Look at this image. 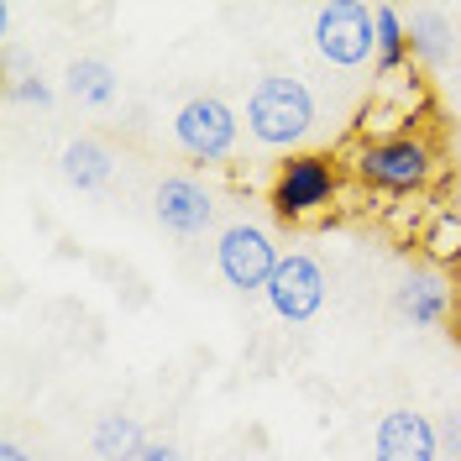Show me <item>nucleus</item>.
<instances>
[{
    "mask_svg": "<svg viewBox=\"0 0 461 461\" xmlns=\"http://www.w3.org/2000/svg\"><path fill=\"white\" fill-rule=\"evenodd\" d=\"M115 173V158L105 142H95V137H74V142L63 147V178L74 184V189H100L105 178Z\"/></svg>",
    "mask_w": 461,
    "mask_h": 461,
    "instance_id": "nucleus-12",
    "label": "nucleus"
},
{
    "mask_svg": "<svg viewBox=\"0 0 461 461\" xmlns=\"http://www.w3.org/2000/svg\"><path fill=\"white\" fill-rule=\"evenodd\" d=\"M373 27H377V68L393 74L409 58V22L399 5H373Z\"/></svg>",
    "mask_w": 461,
    "mask_h": 461,
    "instance_id": "nucleus-14",
    "label": "nucleus"
},
{
    "mask_svg": "<svg viewBox=\"0 0 461 461\" xmlns=\"http://www.w3.org/2000/svg\"><path fill=\"white\" fill-rule=\"evenodd\" d=\"M215 262H221V278L230 288H241V294H267L273 284V273H278V247H273V236L252 221H236V226L221 230V247H215Z\"/></svg>",
    "mask_w": 461,
    "mask_h": 461,
    "instance_id": "nucleus-5",
    "label": "nucleus"
},
{
    "mask_svg": "<svg viewBox=\"0 0 461 461\" xmlns=\"http://www.w3.org/2000/svg\"><path fill=\"white\" fill-rule=\"evenodd\" d=\"M409 48H414V58H425V63H446L451 58V22L440 11H414Z\"/></svg>",
    "mask_w": 461,
    "mask_h": 461,
    "instance_id": "nucleus-15",
    "label": "nucleus"
},
{
    "mask_svg": "<svg viewBox=\"0 0 461 461\" xmlns=\"http://www.w3.org/2000/svg\"><path fill=\"white\" fill-rule=\"evenodd\" d=\"M430 252H435V258H456V252H461V221L440 215V226L430 230Z\"/></svg>",
    "mask_w": 461,
    "mask_h": 461,
    "instance_id": "nucleus-16",
    "label": "nucleus"
},
{
    "mask_svg": "<svg viewBox=\"0 0 461 461\" xmlns=\"http://www.w3.org/2000/svg\"><path fill=\"white\" fill-rule=\"evenodd\" d=\"M0 461H37V456H27V446H16V440H5V446H0Z\"/></svg>",
    "mask_w": 461,
    "mask_h": 461,
    "instance_id": "nucleus-20",
    "label": "nucleus"
},
{
    "mask_svg": "<svg viewBox=\"0 0 461 461\" xmlns=\"http://www.w3.org/2000/svg\"><path fill=\"white\" fill-rule=\"evenodd\" d=\"M89 446H95V456H100V461H137V456H142V446H147V435H142V425H137V414L111 409V414H100V420H95Z\"/></svg>",
    "mask_w": 461,
    "mask_h": 461,
    "instance_id": "nucleus-11",
    "label": "nucleus"
},
{
    "mask_svg": "<svg viewBox=\"0 0 461 461\" xmlns=\"http://www.w3.org/2000/svg\"><path fill=\"white\" fill-rule=\"evenodd\" d=\"M330 194H336L330 158H315V152L288 158L278 168V178H273V215L278 221H304V215H315L320 204H330Z\"/></svg>",
    "mask_w": 461,
    "mask_h": 461,
    "instance_id": "nucleus-6",
    "label": "nucleus"
},
{
    "mask_svg": "<svg viewBox=\"0 0 461 461\" xmlns=\"http://www.w3.org/2000/svg\"><path fill=\"white\" fill-rule=\"evenodd\" d=\"M435 430H440V451H451V456H461V420H456V414H446V420H440Z\"/></svg>",
    "mask_w": 461,
    "mask_h": 461,
    "instance_id": "nucleus-18",
    "label": "nucleus"
},
{
    "mask_svg": "<svg viewBox=\"0 0 461 461\" xmlns=\"http://www.w3.org/2000/svg\"><path fill=\"white\" fill-rule=\"evenodd\" d=\"M357 173H362V184H373L383 194H414L430 184L435 152L420 137H377L357 152Z\"/></svg>",
    "mask_w": 461,
    "mask_h": 461,
    "instance_id": "nucleus-2",
    "label": "nucleus"
},
{
    "mask_svg": "<svg viewBox=\"0 0 461 461\" xmlns=\"http://www.w3.org/2000/svg\"><path fill=\"white\" fill-rule=\"evenodd\" d=\"M16 100H27V105H53V89L42 85V79H22V85H16Z\"/></svg>",
    "mask_w": 461,
    "mask_h": 461,
    "instance_id": "nucleus-17",
    "label": "nucleus"
},
{
    "mask_svg": "<svg viewBox=\"0 0 461 461\" xmlns=\"http://www.w3.org/2000/svg\"><path fill=\"white\" fill-rule=\"evenodd\" d=\"M315 126V95L294 74H267L247 95V131L262 147H294Z\"/></svg>",
    "mask_w": 461,
    "mask_h": 461,
    "instance_id": "nucleus-1",
    "label": "nucleus"
},
{
    "mask_svg": "<svg viewBox=\"0 0 461 461\" xmlns=\"http://www.w3.org/2000/svg\"><path fill=\"white\" fill-rule=\"evenodd\" d=\"M152 210H158L163 230H173V236H200V230L215 221V200H210V189H204L200 178H189V173L163 178L158 194H152Z\"/></svg>",
    "mask_w": 461,
    "mask_h": 461,
    "instance_id": "nucleus-9",
    "label": "nucleus"
},
{
    "mask_svg": "<svg viewBox=\"0 0 461 461\" xmlns=\"http://www.w3.org/2000/svg\"><path fill=\"white\" fill-rule=\"evenodd\" d=\"M315 53L336 68H362L367 58H377V27L373 5L362 0H330L315 11Z\"/></svg>",
    "mask_w": 461,
    "mask_h": 461,
    "instance_id": "nucleus-3",
    "label": "nucleus"
},
{
    "mask_svg": "<svg viewBox=\"0 0 461 461\" xmlns=\"http://www.w3.org/2000/svg\"><path fill=\"white\" fill-rule=\"evenodd\" d=\"M377 461H440V430L420 409H388L373 430Z\"/></svg>",
    "mask_w": 461,
    "mask_h": 461,
    "instance_id": "nucleus-8",
    "label": "nucleus"
},
{
    "mask_svg": "<svg viewBox=\"0 0 461 461\" xmlns=\"http://www.w3.org/2000/svg\"><path fill=\"white\" fill-rule=\"evenodd\" d=\"M393 304H399L403 320L414 325H440L451 315V284L435 273V267H414L399 288H393Z\"/></svg>",
    "mask_w": 461,
    "mask_h": 461,
    "instance_id": "nucleus-10",
    "label": "nucleus"
},
{
    "mask_svg": "<svg viewBox=\"0 0 461 461\" xmlns=\"http://www.w3.org/2000/svg\"><path fill=\"white\" fill-rule=\"evenodd\" d=\"M173 137L178 147L189 152V158H200V163H221L236 152V137H241V121L230 111L226 100H215V95H194V100H184L178 111H173Z\"/></svg>",
    "mask_w": 461,
    "mask_h": 461,
    "instance_id": "nucleus-4",
    "label": "nucleus"
},
{
    "mask_svg": "<svg viewBox=\"0 0 461 461\" xmlns=\"http://www.w3.org/2000/svg\"><path fill=\"white\" fill-rule=\"evenodd\" d=\"M68 95L79 105L105 111V105H115V95H121V79H115V68L105 58H74L68 63Z\"/></svg>",
    "mask_w": 461,
    "mask_h": 461,
    "instance_id": "nucleus-13",
    "label": "nucleus"
},
{
    "mask_svg": "<svg viewBox=\"0 0 461 461\" xmlns=\"http://www.w3.org/2000/svg\"><path fill=\"white\" fill-rule=\"evenodd\" d=\"M267 304L288 325L315 320L320 304H325V267L315 258H304V252H288L278 262V273H273V284H267Z\"/></svg>",
    "mask_w": 461,
    "mask_h": 461,
    "instance_id": "nucleus-7",
    "label": "nucleus"
},
{
    "mask_svg": "<svg viewBox=\"0 0 461 461\" xmlns=\"http://www.w3.org/2000/svg\"><path fill=\"white\" fill-rule=\"evenodd\" d=\"M137 461H178V446H173V440H147Z\"/></svg>",
    "mask_w": 461,
    "mask_h": 461,
    "instance_id": "nucleus-19",
    "label": "nucleus"
}]
</instances>
